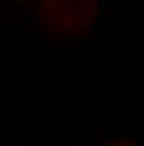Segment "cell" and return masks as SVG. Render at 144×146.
Here are the masks:
<instances>
[{"mask_svg": "<svg viewBox=\"0 0 144 146\" xmlns=\"http://www.w3.org/2000/svg\"><path fill=\"white\" fill-rule=\"evenodd\" d=\"M17 2H28V0H17Z\"/></svg>", "mask_w": 144, "mask_h": 146, "instance_id": "2", "label": "cell"}, {"mask_svg": "<svg viewBox=\"0 0 144 146\" xmlns=\"http://www.w3.org/2000/svg\"><path fill=\"white\" fill-rule=\"evenodd\" d=\"M104 16V0H42L38 5L40 35L52 40L90 36Z\"/></svg>", "mask_w": 144, "mask_h": 146, "instance_id": "1", "label": "cell"}]
</instances>
